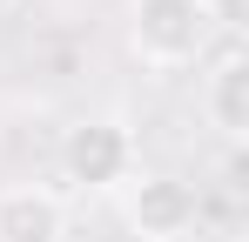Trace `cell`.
<instances>
[{
	"label": "cell",
	"instance_id": "2",
	"mask_svg": "<svg viewBox=\"0 0 249 242\" xmlns=\"http://www.w3.org/2000/svg\"><path fill=\"white\" fill-rule=\"evenodd\" d=\"M135 168H142V148H135L128 121H115V115L74 121L61 135V182L81 189V195H115L135 182Z\"/></svg>",
	"mask_w": 249,
	"mask_h": 242
},
{
	"label": "cell",
	"instance_id": "1",
	"mask_svg": "<svg viewBox=\"0 0 249 242\" xmlns=\"http://www.w3.org/2000/svg\"><path fill=\"white\" fill-rule=\"evenodd\" d=\"M215 47V20L209 0H128V54L155 74H182L209 61Z\"/></svg>",
	"mask_w": 249,
	"mask_h": 242
},
{
	"label": "cell",
	"instance_id": "4",
	"mask_svg": "<svg viewBox=\"0 0 249 242\" xmlns=\"http://www.w3.org/2000/svg\"><path fill=\"white\" fill-rule=\"evenodd\" d=\"M74 208L47 182H7L0 189V242H68Z\"/></svg>",
	"mask_w": 249,
	"mask_h": 242
},
{
	"label": "cell",
	"instance_id": "3",
	"mask_svg": "<svg viewBox=\"0 0 249 242\" xmlns=\"http://www.w3.org/2000/svg\"><path fill=\"white\" fill-rule=\"evenodd\" d=\"M122 215L135 242H189L196 222H202V202L182 175H162V168H135V182L122 189Z\"/></svg>",
	"mask_w": 249,
	"mask_h": 242
},
{
	"label": "cell",
	"instance_id": "5",
	"mask_svg": "<svg viewBox=\"0 0 249 242\" xmlns=\"http://www.w3.org/2000/svg\"><path fill=\"white\" fill-rule=\"evenodd\" d=\"M202 121L222 141H243L249 135V54H215L202 74Z\"/></svg>",
	"mask_w": 249,
	"mask_h": 242
}]
</instances>
